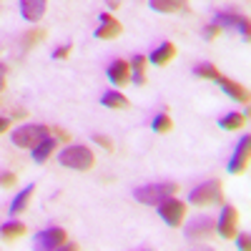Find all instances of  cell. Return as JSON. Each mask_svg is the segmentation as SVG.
<instances>
[{
	"instance_id": "cell-1",
	"label": "cell",
	"mask_w": 251,
	"mask_h": 251,
	"mask_svg": "<svg viewBox=\"0 0 251 251\" xmlns=\"http://www.w3.org/2000/svg\"><path fill=\"white\" fill-rule=\"evenodd\" d=\"M188 201L194 206H211V203H221L224 201V186L221 181H206L201 186H196L191 194H188Z\"/></svg>"
},
{
	"instance_id": "cell-2",
	"label": "cell",
	"mask_w": 251,
	"mask_h": 251,
	"mask_svg": "<svg viewBox=\"0 0 251 251\" xmlns=\"http://www.w3.org/2000/svg\"><path fill=\"white\" fill-rule=\"evenodd\" d=\"M176 194V183H151V186H141L136 188V199L146 206H158L163 199H169Z\"/></svg>"
},
{
	"instance_id": "cell-3",
	"label": "cell",
	"mask_w": 251,
	"mask_h": 251,
	"mask_svg": "<svg viewBox=\"0 0 251 251\" xmlns=\"http://www.w3.org/2000/svg\"><path fill=\"white\" fill-rule=\"evenodd\" d=\"M93 153L91 149H86V146H71V149L60 151V163L68 166V169H75V171H88L93 166Z\"/></svg>"
},
{
	"instance_id": "cell-4",
	"label": "cell",
	"mask_w": 251,
	"mask_h": 251,
	"mask_svg": "<svg viewBox=\"0 0 251 251\" xmlns=\"http://www.w3.org/2000/svg\"><path fill=\"white\" fill-rule=\"evenodd\" d=\"M48 136L46 126H20V128L13 133V143L18 149H33Z\"/></svg>"
},
{
	"instance_id": "cell-5",
	"label": "cell",
	"mask_w": 251,
	"mask_h": 251,
	"mask_svg": "<svg viewBox=\"0 0 251 251\" xmlns=\"http://www.w3.org/2000/svg\"><path fill=\"white\" fill-rule=\"evenodd\" d=\"M158 214H161V219H163L166 224L176 228V226H181V221H183V216H186V206H183V201L169 196V199H163V201L158 203Z\"/></svg>"
},
{
	"instance_id": "cell-6",
	"label": "cell",
	"mask_w": 251,
	"mask_h": 251,
	"mask_svg": "<svg viewBox=\"0 0 251 251\" xmlns=\"http://www.w3.org/2000/svg\"><path fill=\"white\" fill-rule=\"evenodd\" d=\"M66 239H68V234L63 231V228L53 226V228H46V231H40V234H38V239H35V249L55 251V249H63Z\"/></svg>"
},
{
	"instance_id": "cell-7",
	"label": "cell",
	"mask_w": 251,
	"mask_h": 251,
	"mask_svg": "<svg viewBox=\"0 0 251 251\" xmlns=\"http://www.w3.org/2000/svg\"><path fill=\"white\" fill-rule=\"evenodd\" d=\"M249 151H251V138H249V136H244V138H241V143L236 146V151H234L231 163H228V174L239 176V174H244V171L249 169Z\"/></svg>"
},
{
	"instance_id": "cell-8",
	"label": "cell",
	"mask_w": 251,
	"mask_h": 251,
	"mask_svg": "<svg viewBox=\"0 0 251 251\" xmlns=\"http://www.w3.org/2000/svg\"><path fill=\"white\" fill-rule=\"evenodd\" d=\"M236 224H239V211L234 206H226L221 211V219L216 224V231L224 236V239H234L236 236Z\"/></svg>"
},
{
	"instance_id": "cell-9",
	"label": "cell",
	"mask_w": 251,
	"mask_h": 251,
	"mask_svg": "<svg viewBox=\"0 0 251 251\" xmlns=\"http://www.w3.org/2000/svg\"><path fill=\"white\" fill-rule=\"evenodd\" d=\"M214 219H208V216H203V219H196V221H191L186 226V239H191V241H199V239H208L214 234Z\"/></svg>"
},
{
	"instance_id": "cell-10",
	"label": "cell",
	"mask_w": 251,
	"mask_h": 251,
	"mask_svg": "<svg viewBox=\"0 0 251 251\" xmlns=\"http://www.w3.org/2000/svg\"><path fill=\"white\" fill-rule=\"evenodd\" d=\"M216 25H228V28H236L241 35H244V40H249V20L244 18V15H234V13H221V15H216V20H214Z\"/></svg>"
},
{
	"instance_id": "cell-11",
	"label": "cell",
	"mask_w": 251,
	"mask_h": 251,
	"mask_svg": "<svg viewBox=\"0 0 251 251\" xmlns=\"http://www.w3.org/2000/svg\"><path fill=\"white\" fill-rule=\"evenodd\" d=\"M108 80L113 86H126V83H131V63L126 60H116L108 66Z\"/></svg>"
},
{
	"instance_id": "cell-12",
	"label": "cell",
	"mask_w": 251,
	"mask_h": 251,
	"mask_svg": "<svg viewBox=\"0 0 251 251\" xmlns=\"http://www.w3.org/2000/svg\"><path fill=\"white\" fill-rule=\"evenodd\" d=\"M116 35H121V23L111 13H103L100 15V25L96 28V38L108 40V38H116Z\"/></svg>"
},
{
	"instance_id": "cell-13",
	"label": "cell",
	"mask_w": 251,
	"mask_h": 251,
	"mask_svg": "<svg viewBox=\"0 0 251 251\" xmlns=\"http://www.w3.org/2000/svg\"><path fill=\"white\" fill-rule=\"evenodd\" d=\"M216 83L224 88V93H226L228 98H234V100H239V103H249V91L241 86V83L228 80V78H224V75H219V78H216Z\"/></svg>"
},
{
	"instance_id": "cell-14",
	"label": "cell",
	"mask_w": 251,
	"mask_h": 251,
	"mask_svg": "<svg viewBox=\"0 0 251 251\" xmlns=\"http://www.w3.org/2000/svg\"><path fill=\"white\" fill-rule=\"evenodd\" d=\"M46 5H48V0H20V13H23L25 20L35 23V20L43 18Z\"/></svg>"
},
{
	"instance_id": "cell-15",
	"label": "cell",
	"mask_w": 251,
	"mask_h": 251,
	"mask_svg": "<svg viewBox=\"0 0 251 251\" xmlns=\"http://www.w3.org/2000/svg\"><path fill=\"white\" fill-rule=\"evenodd\" d=\"M174 55H176V46H174V43H161V46L151 53L149 63H153V66H169V63L174 60Z\"/></svg>"
},
{
	"instance_id": "cell-16",
	"label": "cell",
	"mask_w": 251,
	"mask_h": 251,
	"mask_svg": "<svg viewBox=\"0 0 251 251\" xmlns=\"http://www.w3.org/2000/svg\"><path fill=\"white\" fill-rule=\"evenodd\" d=\"M151 8L156 13H186L188 0H151Z\"/></svg>"
},
{
	"instance_id": "cell-17",
	"label": "cell",
	"mask_w": 251,
	"mask_h": 251,
	"mask_svg": "<svg viewBox=\"0 0 251 251\" xmlns=\"http://www.w3.org/2000/svg\"><path fill=\"white\" fill-rule=\"evenodd\" d=\"M33 194H35V186H25V188H23V194H20V196L10 203V216L23 214L25 208H28V201L33 199Z\"/></svg>"
},
{
	"instance_id": "cell-18",
	"label": "cell",
	"mask_w": 251,
	"mask_h": 251,
	"mask_svg": "<svg viewBox=\"0 0 251 251\" xmlns=\"http://www.w3.org/2000/svg\"><path fill=\"white\" fill-rule=\"evenodd\" d=\"M55 143H58V141H53V138H48V136H46V138L40 141L38 146H33V161L43 163V161H46V158L55 151Z\"/></svg>"
},
{
	"instance_id": "cell-19",
	"label": "cell",
	"mask_w": 251,
	"mask_h": 251,
	"mask_svg": "<svg viewBox=\"0 0 251 251\" xmlns=\"http://www.w3.org/2000/svg\"><path fill=\"white\" fill-rule=\"evenodd\" d=\"M100 103H103L106 108H128V100H126V96L118 93V91L103 93V96H100Z\"/></svg>"
},
{
	"instance_id": "cell-20",
	"label": "cell",
	"mask_w": 251,
	"mask_h": 251,
	"mask_svg": "<svg viewBox=\"0 0 251 251\" xmlns=\"http://www.w3.org/2000/svg\"><path fill=\"white\" fill-rule=\"evenodd\" d=\"M25 234V226L20 221H8L3 228H0V236H3L5 241H13V239H20Z\"/></svg>"
},
{
	"instance_id": "cell-21",
	"label": "cell",
	"mask_w": 251,
	"mask_h": 251,
	"mask_svg": "<svg viewBox=\"0 0 251 251\" xmlns=\"http://www.w3.org/2000/svg\"><path fill=\"white\" fill-rule=\"evenodd\" d=\"M146 66H149V58L146 55H136L131 63V71H133V83H146Z\"/></svg>"
},
{
	"instance_id": "cell-22",
	"label": "cell",
	"mask_w": 251,
	"mask_h": 251,
	"mask_svg": "<svg viewBox=\"0 0 251 251\" xmlns=\"http://www.w3.org/2000/svg\"><path fill=\"white\" fill-rule=\"evenodd\" d=\"M244 123H246V116H241V113H228V116H224L219 121V126L224 131H239Z\"/></svg>"
},
{
	"instance_id": "cell-23",
	"label": "cell",
	"mask_w": 251,
	"mask_h": 251,
	"mask_svg": "<svg viewBox=\"0 0 251 251\" xmlns=\"http://www.w3.org/2000/svg\"><path fill=\"white\" fill-rule=\"evenodd\" d=\"M151 128H153L156 133H169V131L174 128L171 116H169V113H161V116H156V118H153V123H151Z\"/></svg>"
},
{
	"instance_id": "cell-24",
	"label": "cell",
	"mask_w": 251,
	"mask_h": 251,
	"mask_svg": "<svg viewBox=\"0 0 251 251\" xmlns=\"http://www.w3.org/2000/svg\"><path fill=\"white\" fill-rule=\"evenodd\" d=\"M194 73L199 75V78H208V80H216L221 73L216 71V66H211V63H201V66H196L194 68Z\"/></svg>"
},
{
	"instance_id": "cell-25",
	"label": "cell",
	"mask_w": 251,
	"mask_h": 251,
	"mask_svg": "<svg viewBox=\"0 0 251 251\" xmlns=\"http://www.w3.org/2000/svg\"><path fill=\"white\" fill-rule=\"evenodd\" d=\"M46 38V30L40 28V30H30V33H25V38H23V48L28 50V48H33L38 40H43Z\"/></svg>"
},
{
	"instance_id": "cell-26",
	"label": "cell",
	"mask_w": 251,
	"mask_h": 251,
	"mask_svg": "<svg viewBox=\"0 0 251 251\" xmlns=\"http://www.w3.org/2000/svg\"><path fill=\"white\" fill-rule=\"evenodd\" d=\"M15 181H18V178H15V174H10V171H8V174H0V186H3V188H10Z\"/></svg>"
},
{
	"instance_id": "cell-27",
	"label": "cell",
	"mask_w": 251,
	"mask_h": 251,
	"mask_svg": "<svg viewBox=\"0 0 251 251\" xmlns=\"http://www.w3.org/2000/svg\"><path fill=\"white\" fill-rule=\"evenodd\" d=\"M93 141H96L98 146H103V149H106V151H113V143H111V138H108V136H100V133H98V136H96Z\"/></svg>"
},
{
	"instance_id": "cell-28",
	"label": "cell",
	"mask_w": 251,
	"mask_h": 251,
	"mask_svg": "<svg viewBox=\"0 0 251 251\" xmlns=\"http://www.w3.org/2000/svg\"><path fill=\"white\" fill-rule=\"evenodd\" d=\"M219 35H221V25L211 23V25L206 28V38H208V40H214V38H219Z\"/></svg>"
},
{
	"instance_id": "cell-29",
	"label": "cell",
	"mask_w": 251,
	"mask_h": 251,
	"mask_svg": "<svg viewBox=\"0 0 251 251\" xmlns=\"http://www.w3.org/2000/svg\"><path fill=\"white\" fill-rule=\"evenodd\" d=\"M68 55H71V46H63V48H58V50L53 53L55 60H63V58H68Z\"/></svg>"
},
{
	"instance_id": "cell-30",
	"label": "cell",
	"mask_w": 251,
	"mask_h": 251,
	"mask_svg": "<svg viewBox=\"0 0 251 251\" xmlns=\"http://www.w3.org/2000/svg\"><path fill=\"white\" fill-rule=\"evenodd\" d=\"M236 246L246 251V249L251 246V239H249V234H241V236H239V241H236Z\"/></svg>"
},
{
	"instance_id": "cell-31",
	"label": "cell",
	"mask_w": 251,
	"mask_h": 251,
	"mask_svg": "<svg viewBox=\"0 0 251 251\" xmlns=\"http://www.w3.org/2000/svg\"><path fill=\"white\" fill-rule=\"evenodd\" d=\"M10 128V121L8 118H3V116H0V133H5Z\"/></svg>"
},
{
	"instance_id": "cell-32",
	"label": "cell",
	"mask_w": 251,
	"mask_h": 251,
	"mask_svg": "<svg viewBox=\"0 0 251 251\" xmlns=\"http://www.w3.org/2000/svg\"><path fill=\"white\" fill-rule=\"evenodd\" d=\"M5 88V66H0V91Z\"/></svg>"
},
{
	"instance_id": "cell-33",
	"label": "cell",
	"mask_w": 251,
	"mask_h": 251,
	"mask_svg": "<svg viewBox=\"0 0 251 251\" xmlns=\"http://www.w3.org/2000/svg\"><path fill=\"white\" fill-rule=\"evenodd\" d=\"M108 5L111 8H118V0H108Z\"/></svg>"
}]
</instances>
